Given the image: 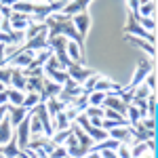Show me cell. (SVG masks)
<instances>
[{
  "instance_id": "obj_8",
  "label": "cell",
  "mask_w": 158,
  "mask_h": 158,
  "mask_svg": "<svg viewBox=\"0 0 158 158\" xmlns=\"http://www.w3.org/2000/svg\"><path fill=\"white\" fill-rule=\"evenodd\" d=\"M21 47L27 49V51H36V53H38V51H42V49H49V30H42L40 34L27 38Z\"/></svg>"
},
{
  "instance_id": "obj_36",
  "label": "cell",
  "mask_w": 158,
  "mask_h": 158,
  "mask_svg": "<svg viewBox=\"0 0 158 158\" xmlns=\"http://www.w3.org/2000/svg\"><path fill=\"white\" fill-rule=\"evenodd\" d=\"M139 124H141L143 129H150V131H154V124H156V120H154V118H150V116H141Z\"/></svg>"
},
{
  "instance_id": "obj_34",
  "label": "cell",
  "mask_w": 158,
  "mask_h": 158,
  "mask_svg": "<svg viewBox=\"0 0 158 158\" xmlns=\"http://www.w3.org/2000/svg\"><path fill=\"white\" fill-rule=\"evenodd\" d=\"M116 154H118V158H131V148H129V143H120V146L116 148Z\"/></svg>"
},
{
  "instance_id": "obj_42",
  "label": "cell",
  "mask_w": 158,
  "mask_h": 158,
  "mask_svg": "<svg viewBox=\"0 0 158 158\" xmlns=\"http://www.w3.org/2000/svg\"><path fill=\"white\" fill-rule=\"evenodd\" d=\"M38 2H53V0H38Z\"/></svg>"
},
{
  "instance_id": "obj_6",
  "label": "cell",
  "mask_w": 158,
  "mask_h": 158,
  "mask_svg": "<svg viewBox=\"0 0 158 158\" xmlns=\"http://www.w3.org/2000/svg\"><path fill=\"white\" fill-rule=\"evenodd\" d=\"M34 57H36V51H27V49H23V47H19L17 53H15L6 63H9L11 68H27V65L34 61Z\"/></svg>"
},
{
  "instance_id": "obj_24",
  "label": "cell",
  "mask_w": 158,
  "mask_h": 158,
  "mask_svg": "<svg viewBox=\"0 0 158 158\" xmlns=\"http://www.w3.org/2000/svg\"><path fill=\"white\" fill-rule=\"evenodd\" d=\"M72 129H74V124L72 127H68V129H59V131H53V135H51V141L55 143V146H63L65 143V139L72 135Z\"/></svg>"
},
{
  "instance_id": "obj_28",
  "label": "cell",
  "mask_w": 158,
  "mask_h": 158,
  "mask_svg": "<svg viewBox=\"0 0 158 158\" xmlns=\"http://www.w3.org/2000/svg\"><path fill=\"white\" fill-rule=\"evenodd\" d=\"M11 11L25 13V15H32V11H34V2H23V0H17V2H15V4L11 6Z\"/></svg>"
},
{
  "instance_id": "obj_11",
  "label": "cell",
  "mask_w": 158,
  "mask_h": 158,
  "mask_svg": "<svg viewBox=\"0 0 158 158\" xmlns=\"http://www.w3.org/2000/svg\"><path fill=\"white\" fill-rule=\"evenodd\" d=\"M27 114H30V110L23 108V106H11V103H6V118L11 120L13 129L23 120V118H27Z\"/></svg>"
},
{
  "instance_id": "obj_5",
  "label": "cell",
  "mask_w": 158,
  "mask_h": 158,
  "mask_svg": "<svg viewBox=\"0 0 158 158\" xmlns=\"http://www.w3.org/2000/svg\"><path fill=\"white\" fill-rule=\"evenodd\" d=\"M13 137H15L19 150H25L27 148V143H30V114H27V118H23V120L13 129Z\"/></svg>"
},
{
  "instance_id": "obj_43",
  "label": "cell",
  "mask_w": 158,
  "mask_h": 158,
  "mask_svg": "<svg viewBox=\"0 0 158 158\" xmlns=\"http://www.w3.org/2000/svg\"><path fill=\"white\" fill-rule=\"evenodd\" d=\"M23 2H38V0H23Z\"/></svg>"
},
{
  "instance_id": "obj_26",
  "label": "cell",
  "mask_w": 158,
  "mask_h": 158,
  "mask_svg": "<svg viewBox=\"0 0 158 158\" xmlns=\"http://www.w3.org/2000/svg\"><path fill=\"white\" fill-rule=\"evenodd\" d=\"M124 116H129L127 120H129V124L133 127L135 122L141 120V110L137 108V106H133V103H129V106H127V112H124Z\"/></svg>"
},
{
  "instance_id": "obj_39",
  "label": "cell",
  "mask_w": 158,
  "mask_h": 158,
  "mask_svg": "<svg viewBox=\"0 0 158 158\" xmlns=\"http://www.w3.org/2000/svg\"><path fill=\"white\" fill-rule=\"evenodd\" d=\"M6 65V57H4V47L0 44V68H4Z\"/></svg>"
},
{
  "instance_id": "obj_21",
  "label": "cell",
  "mask_w": 158,
  "mask_h": 158,
  "mask_svg": "<svg viewBox=\"0 0 158 158\" xmlns=\"http://www.w3.org/2000/svg\"><path fill=\"white\" fill-rule=\"evenodd\" d=\"M11 139H13V127H11V120L4 116V118L0 120V146L9 143Z\"/></svg>"
},
{
  "instance_id": "obj_44",
  "label": "cell",
  "mask_w": 158,
  "mask_h": 158,
  "mask_svg": "<svg viewBox=\"0 0 158 158\" xmlns=\"http://www.w3.org/2000/svg\"><path fill=\"white\" fill-rule=\"evenodd\" d=\"M63 158H72V156H63Z\"/></svg>"
},
{
  "instance_id": "obj_10",
  "label": "cell",
  "mask_w": 158,
  "mask_h": 158,
  "mask_svg": "<svg viewBox=\"0 0 158 158\" xmlns=\"http://www.w3.org/2000/svg\"><path fill=\"white\" fill-rule=\"evenodd\" d=\"M65 72H68V78H72L74 82H78V85H82L86 78L93 74V70H89V68H85L82 63H70L68 68H65Z\"/></svg>"
},
{
  "instance_id": "obj_14",
  "label": "cell",
  "mask_w": 158,
  "mask_h": 158,
  "mask_svg": "<svg viewBox=\"0 0 158 158\" xmlns=\"http://www.w3.org/2000/svg\"><path fill=\"white\" fill-rule=\"evenodd\" d=\"M59 91H61V85L53 82V80H49V78L44 76V85H42V91H40V101H47V99H51V97H57Z\"/></svg>"
},
{
  "instance_id": "obj_46",
  "label": "cell",
  "mask_w": 158,
  "mask_h": 158,
  "mask_svg": "<svg viewBox=\"0 0 158 158\" xmlns=\"http://www.w3.org/2000/svg\"><path fill=\"white\" fill-rule=\"evenodd\" d=\"M0 17H2V15H0Z\"/></svg>"
},
{
  "instance_id": "obj_32",
  "label": "cell",
  "mask_w": 158,
  "mask_h": 158,
  "mask_svg": "<svg viewBox=\"0 0 158 158\" xmlns=\"http://www.w3.org/2000/svg\"><path fill=\"white\" fill-rule=\"evenodd\" d=\"M143 85H146L152 93H156V72H154V70H152V72L143 78Z\"/></svg>"
},
{
  "instance_id": "obj_23",
  "label": "cell",
  "mask_w": 158,
  "mask_h": 158,
  "mask_svg": "<svg viewBox=\"0 0 158 158\" xmlns=\"http://www.w3.org/2000/svg\"><path fill=\"white\" fill-rule=\"evenodd\" d=\"M19 148H17V141H15V137H13L9 143H4V146H0V154L4 158H17L19 156Z\"/></svg>"
},
{
  "instance_id": "obj_12",
  "label": "cell",
  "mask_w": 158,
  "mask_h": 158,
  "mask_svg": "<svg viewBox=\"0 0 158 158\" xmlns=\"http://www.w3.org/2000/svg\"><path fill=\"white\" fill-rule=\"evenodd\" d=\"M72 23H74V27L78 30V34H80L82 38H86L89 27H91V15H89L86 11L76 13V15H72Z\"/></svg>"
},
{
  "instance_id": "obj_2",
  "label": "cell",
  "mask_w": 158,
  "mask_h": 158,
  "mask_svg": "<svg viewBox=\"0 0 158 158\" xmlns=\"http://www.w3.org/2000/svg\"><path fill=\"white\" fill-rule=\"evenodd\" d=\"M42 74L49 78V80H53V82H57V85H63L65 80H68V72L61 68V63L53 55H51L49 59H47V63L42 65Z\"/></svg>"
},
{
  "instance_id": "obj_17",
  "label": "cell",
  "mask_w": 158,
  "mask_h": 158,
  "mask_svg": "<svg viewBox=\"0 0 158 158\" xmlns=\"http://www.w3.org/2000/svg\"><path fill=\"white\" fill-rule=\"evenodd\" d=\"M91 91H101V93H114V91H122L120 86L116 85V82H112V80H108V78H103V76H99L97 80H95V85H93V89ZM89 91V93H91Z\"/></svg>"
},
{
  "instance_id": "obj_1",
  "label": "cell",
  "mask_w": 158,
  "mask_h": 158,
  "mask_svg": "<svg viewBox=\"0 0 158 158\" xmlns=\"http://www.w3.org/2000/svg\"><path fill=\"white\" fill-rule=\"evenodd\" d=\"M44 25L49 30V36H65L68 40H74L78 42L82 49H85V38L78 34V30L74 27L72 17L63 15V13H53L51 17L44 19Z\"/></svg>"
},
{
  "instance_id": "obj_18",
  "label": "cell",
  "mask_w": 158,
  "mask_h": 158,
  "mask_svg": "<svg viewBox=\"0 0 158 158\" xmlns=\"http://www.w3.org/2000/svg\"><path fill=\"white\" fill-rule=\"evenodd\" d=\"M74 135H76V141H78V146H80V148H82V150L86 152V154H89V150H91V146H93L95 141H93V139H91V137H89V135H86L85 131L78 127V124H74Z\"/></svg>"
},
{
  "instance_id": "obj_33",
  "label": "cell",
  "mask_w": 158,
  "mask_h": 158,
  "mask_svg": "<svg viewBox=\"0 0 158 158\" xmlns=\"http://www.w3.org/2000/svg\"><path fill=\"white\" fill-rule=\"evenodd\" d=\"M63 156H68L65 146H55V148L49 152V158H63Z\"/></svg>"
},
{
  "instance_id": "obj_9",
  "label": "cell",
  "mask_w": 158,
  "mask_h": 158,
  "mask_svg": "<svg viewBox=\"0 0 158 158\" xmlns=\"http://www.w3.org/2000/svg\"><path fill=\"white\" fill-rule=\"evenodd\" d=\"M108 137L116 139L118 143H133V127L131 124H122V127H114L108 131Z\"/></svg>"
},
{
  "instance_id": "obj_15",
  "label": "cell",
  "mask_w": 158,
  "mask_h": 158,
  "mask_svg": "<svg viewBox=\"0 0 158 158\" xmlns=\"http://www.w3.org/2000/svg\"><path fill=\"white\" fill-rule=\"evenodd\" d=\"M82 51H85V49H82L78 42L68 40V44H65V53H68L70 61H74V63H82V61H85V53H82Z\"/></svg>"
},
{
  "instance_id": "obj_19",
  "label": "cell",
  "mask_w": 158,
  "mask_h": 158,
  "mask_svg": "<svg viewBox=\"0 0 158 158\" xmlns=\"http://www.w3.org/2000/svg\"><path fill=\"white\" fill-rule=\"evenodd\" d=\"M127 40H129V42H133L135 47L143 49L152 59L156 57V44H152V42H148V40H143V38H137V36H127Z\"/></svg>"
},
{
  "instance_id": "obj_3",
  "label": "cell",
  "mask_w": 158,
  "mask_h": 158,
  "mask_svg": "<svg viewBox=\"0 0 158 158\" xmlns=\"http://www.w3.org/2000/svg\"><path fill=\"white\" fill-rule=\"evenodd\" d=\"M124 34L127 36H137V38H143V40H148V42H156V36L152 34V32H146L141 25H139V21H137V13L129 11V21H127V25H124Z\"/></svg>"
},
{
  "instance_id": "obj_40",
  "label": "cell",
  "mask_w": 158,
  "mask_h": 158,
  "mask_svg": "<svg viewBox=\"0 0 158 158\" xmlns=\"http://www.w3.org/2000/svg\"><path fill=\"white\" fill-rule=\"evenodd\" d=\"M17 0H0V4H4V6H13Z\"/></svg>"
},
{
  "instance_id": "obj_4",
  "label": "cell",
  "mask_w": 158,
  "mask_h": 158,
  "mask_svg": "<svg viewBox=\"0 0 158 158\" xmlns=\"http://www.w3.org/2000/svg\"><path fill=\"white\" fill-rule=\"evenodd\" d=\"M152 70H154V61L141 59L139 63H137V68H135V74H133V78H131V82H129V89H122V91H124V93H129V95L133 97V89L137 85H141V82H143V78H146Z\"/></svg>"
},
{
  "instance_id": "obj_7",
  "label": "cell",
  "mask_w": 158,
  "mask_h": 158,
  "mask_svg": "<svg viewBox=\"0 0 158 158\" xmlns=\"http://www.w3.org/2000/svg\"><path fill=\"white\" fill-rule=\"evenodd\" d=\"M101 108L114 110V112H118V114L124 116V112H127V103L122 101L120 91H114V93H106V97H103V101H101Z\"/></svg>"
},
{
  "instance_id": "obj_16",
  "label": "cell",
  "mask_w": 158,
  "mask_h": 158,
  "mask_svg": "<svg viewBox=\"0 0 158 158\" xmlns=\"http://www.w3.org/2000/svg\"><path fill=\"white\" fill-rule=\"evenodd\" d=\"M25 82H27V78L23 74V68H11V82H9V86L25 91Z\"/></svg>"
},
{
  "instance_id": "obj_13",
  "label": "cell",
  "mask_w": 158,
  "mask_h": 158,
  "mask_svg": "<svg viewBox=\"0 0 158 158\" xmlns=\"http://www.w3.org/2000/svg\"><path fill=\"white\" fill-rule=\"evenodd\" d=\"M9 21H11V30H27V25L32 23L30 15H25V13H17V11H11Z\"/></svg>"
},
{
  "instance_id": "obj_27",
  "label": "cell",
  "mask_w": 158,
  "mask_h": 158,
  "mask_svg": "<svg viewBox=\"0 0 158 158\" xmlns=\"http://www.w3.org/2000/svg\"><path fill=\"white\" fill-rule=\"evenodd\" d=\"M38 103H40V95H38V93H32V91H27L21 106H23V108H27V110H34Z\"/></svg>"
},
{
  "instance_id": "obj_45",
  "label": "cell",
  "mask_w": 158,
  "mask_h": 158,
  "mask_svg": "<svg viewBox=\"0 0 158 158\" xmlns=\"http://www.w3.org/2000/svg\"><path fill=\"white\" fill-rule=\"evenodd\" d=\"M0 158H4V156H2V154H0Z\"/></svg>"
},
{
  "instance_id": "obj_37",
  "label": "cell",
  "mask_w": 158,
  "mask_h": 158,
  "mask_svg": "<svg viewBox=\"0 0 158 158\" xmlns=\"http://www.w3.org/2000/svg\"><path fill=\"white\" fill-rule=\"evenodd\" d=\"M99 154H101V158H118L116 150H99Z\"/></svg>"
},
{
  "instance_id": "obj_20",
  "label": "cell",
  "mask_w": 158,
  "mask_h": 158,
  "mask_svg": "<svg viewBox=\"0 0 158 158\" xmlns=\"http://www.w3.org/2000/svg\"><path fill=\"white\" fill-rule=\"evenodd\" d=\"M137 17H156V0L139 2V6H137Z\"/></svg>"
},
{
  "instance_id": "obj_25",
  "label": "cell",
  "mask_w": 158,
  "mask_h": 158,
  "mask_svg": "<svg viewBox=\"0 0 158 158\" xmlns=\"http://www.w3.org/2000/svg\"><path fill=\"white\" fill-rule=\"evenodd\" d=\"M6 91H9V103H11V106H21V103H23L25 91H19V89H11V86H6Z\"/></svg>"
},
{
  "instance_id": "obj_30",
  "label": "cell",
  "mask_w": 158,
  "mask_h": 158,
  "mask_svg": "<svg viewBox=\"0 0 158 158\" xmlns=\"http://www.w3.org/2000/svg\"><path fill=\"white\" fill-rule=\"evenodd\" d=\"M103 97H106V93H101V91H91V93H86V103H89V106H101Z\"/></svg>"
},
{
  "instance_id": "obj_35",
  "label": "cell",
  "mask_w": 158,
  "mask_h": 158,
  "mask_svg": "<svg viewBox=\"0 0 158 158\" xmlns=\"http://www.w3.org/2000/svg\"><path fill=\"white\" fill-rule=\"evenodd\" d=\"M0 82L4 86H9V82H11V68H0Z\"/></svg>"
},
{
  "instance_id": "obj_31",
  "label": "cell",
  "mask_w": 158,
  "mask_h": 158,
  "mask_svg": "<svg viewBox=\"0 0 158 158\" xmlns=\"http://www.w3.org/2000/svg\"><path fill=\"white\" fill-rule=\"evenodd\" d=\"M150 93H152V91H150V89L141 82V85H137L133 89V99H148V95H150Z\"/></svg>"
},
{
  "instance_id": "obj_38",
  "label": "cell",
  "mask_w": 158,
  "mask_h": 158,
  "mask_svg": "<svg viewBox=\"0 0 158 158\" xmlns=\"http://www.w3.org/2000/svg\"><path fill=\"white\" fill-rule=\"evenodd\" d=\"M9 103V91L4 89V91H0V106H6Z\"/></svg>"
},
{
  "instance_id": "obj_41",
  "label": "cell",
  "mask_w": 158,
  "mask_h": 158,
  "mask_svg": "<svg viewBox=\"0 0 158 158\" xmlns=\"http://www.w3.org/2000/svg\"><path fill=\"white\" fill-rule=\"evenodd\" d=\"M4 89H6V86H4V85H2V82H0V91H4Z\"/></svg>"
},
{
  "instance_id": "obj_29",
  "label": "cell",
  "mask_w": 158,
  "mask_h": 158,
  "mask_svg": "<svg viewBox=\"0 0 158 158\" xmlns=\"http://www.w3.org/2000/svg\"><path fill=\"white\" fill-rule=\"evenodd\" d=\"M137 21H139V25L146 30V32H156V19L154 17H137Z\"/></svg>"
},
{
  "instance_id": "obj_22",
  "label": "cell",
  "mask_w": 158,
  "mask_h": 158,
  "mask_svg": "<svg viewBox=\"0 0 158 158\" xmlns=\"http://www.w3.org/2000/svg\"><path fill=\"white\" fill-rule=\"evenodd\" d=\"M68 127H72V120H70V116L65 114V110L53 116V131H59V129H68Z\"/></svg>"
}]
</instances>
